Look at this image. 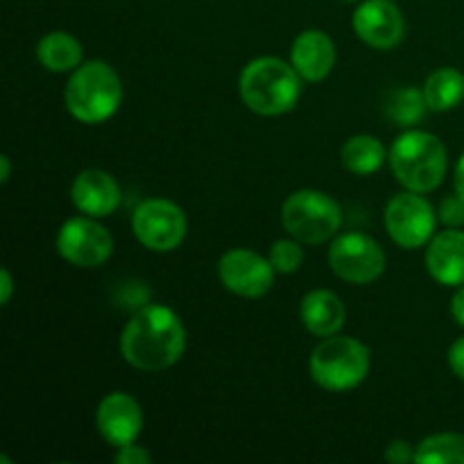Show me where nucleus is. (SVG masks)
Returning a JSON list of instances; mask_svg holds the SVG:
<instances>
[{"instance_id": "nucleus-1", "label": "nucleus", "mask_w": 464, "mask_h": 464, "mask_svg": "<svg viewBox=\"0 0 464 464\" xmlns=\"http://www.w3.org/2000/svg\"><path fill=\"white\" fill-rule=\"evenodd\" d=\"M186 352V329L179 315L161 304L143 306L125 324L121 353L140 372H163Z\"/></svg>"}, {"instance_id": "nucleus-2", "label": "nucleus", "mask_w": 464, "mask_h": 464, "mask_svg": "<svg viewBox=\"0 0 464 464\" xmlns=\"http://www.w3.org/2000/svg\"><path fill=\"white\" fill-rule=\"evenodd\" d=\"M240 98L258 116H281L295 109L302 95V77L293 63L258 57L240 72Z\"/></svg>"}, {"instance_id": "nucleus-3", "label": "nucleus", "mask_w": 464, "mask_h": 464, "mask_svg": "<svg viewBox=\"0 0 464 464\" xmlns=\"http://www.w3.org/2000/svg\"><path fill=\"white\" fill-rule=\"evenodd\" d=\"M390 166L403 188L412 193H430L447 175V148L429 131L408 130L392 143Z\"/></svg>"}, {"instance_id": "nucleus-4", "label": "nucleus", "mask_w": 464, "mask_h": 464, "mask_svg": "<svg viewBox=\"0 0 464 464\" xmlns=\"http://www.w3.org/2000/svg\"><path fill=\"white\" fill-rule=\"evenodd\" d=\"M63 102L75 121L84 125H100L121 107V77L104 62L80 63L68 80Z\"/></svg>"}, {"instance_id": "nucleus-5", "label": "nucleus", "mask_w": 464, "mask_h": 464, "mask_svg": "<svg viewBox=\"0 0 464 464\" xmlns=\"http://www.w3.org/2000/svg\"><path fill=\"white\" fill-rule=\"evenodd\" d=\"M370 349L347 335H329L311 353V376L326 392H349L370 374Z\"/></svg>"}, {"instance_id": "nucleus-6", "label": "nucleus", "mask_w": 464, "mask_h": 464, "mask_svg": "<svg viewBox=\"0 0 464 464\" xmlns=\"http://www.w3.org/2000/svg\"><path fill=\"white\" fill-rule=\"evenodd\" d=\"M284 229L304 245H322L343 227V208L322 190L302 188L285 198L281 208Z\"/></svg>"}, {"instance_id": "nucleus-7", "label": "nucleus", "mask_w": 464, "mask_h": 464, "mask_svg": "<svg viewBox=\"0 0 464 464\" xmlns=\"http://www.w3.org/2000/svg\"><path fill=\"white\" fill-rule=\"evenodd\" d=\"M131 229L139 243L150 252L166 254L179 247L188 231L184 211L170 199H145L131 216Z\"/></svg>"}, {"instance_id": "nucleus-8", "label": "nucleus", "mask_w": 464, "mask_h": 464, "mask_svg": "<svg viewBox=\"0 0 464 464\" xmlns=\"http://www.w3.org/2000/svg\"><path fill=\"white\" fill-rule=\"evenodd\" d=\"M329 266L334 275L347 284L367 285L385 272V252L367 234L347 231L331 245Z\"/></svg>"}, {"instance_id": "nucleus-9", "label": "nucleus", "mask_w": 464, "mask_h": 464, "mask_svg": "<svg viewBox=\"0 0 464 464\" xmlns=\"http://www.w3.org/2000/svg\"><path fill=\"white\" fill-rule=\"evenodd\" d=\"M385 229L403 249H417L435 236V211L421 193H399L385 207Z\"/></svg>"}, {"instance_id": "nucleus-10", "label": "nucleus", "mask_w": 464, "mask_h": 464, "mask_svg": "<svg viewBox=\"0 0 464 464\" xmlns=\"http://www.w3.org/2000/svg\"><path fill=\"white\" fill-rule=\"evenodd\" d=\"M57 252L75 267H100L113 252V238L95 218H71L57 234Z\"/></svg>"}, {"instance_id": "nucleus-11", "label": "nucleus", "mask_w": 464, "mask_h": 464, "mask_svg": "<svg viewBox=\"0 0 464 464\" xmlns=\"http://www.w3.org/2000/svg\"><path fill=\"white\" fill-rule=\"evenodd\" d=\"M275 272L270 258H263L252 249H229L218 263L222 285L245 299L266 297L275 285Z\"/></svg>"}, {"instance_id": "nucleus-12", "label": "nucleus", "mask_w": 464, "mask_h": 464, "mask_svg": "<svg viewBox=\"0 0 464 464\" xmlns=\"http://www.w3.org/2000/svg\"><path fill=\"white\" fill-rule=\"evenodd\" d=\"M352 23L358 39L376 50H392L406 34V23L392 0H362Z\"/></svg>"}, {"instance_id": "nucleus-13", "label": "nucleus", "mask_w": 464, "mask_h": 464, "mask_svg": "<svg viewBox=\"0 0 464 464\" xmlns=\"http://www.w3.org/2000/svg\"><path fill=\"white\" fill-rule=\"evenodd\" d=\"M95 420L104 442L116 449L134 444L143 430V411L139 401L127 392L107 394L100 401Z\"/></svg>"}, {"instance_id": "nucleus-14", "label": "nucleus", "mask_w": 464, "mask_h": 464, "mask_svg": "<svg viewBox=\"0 0 464 464\" xmlns=\"http://www.w3.org/2000/svg\"><path fill=\"white\" fill-rule=\"evenodd\" d=\"M121 186L104 170H82L71 186V199L84 216L107 218L121 207Z\"/></svg>"}, {"instance_id": "nucleus-15", "label": "nucleus", "mask_w": 464, "mask_h": 464, "mask_svg": "<svg viewBox=\"0 0 464 464\" xmlns=\"http://www.w3.org/2000/svg\"><path fill=\"white\" fill-rule=\"evenodd\" d=\"M290 63L304 82L326 80L335 66V45L322 30H304L290 48Z\"/></svg>"}, {"instance_id": "nucleus-16", "label": "nucleus", "mask_w": 464, "mask_h": 464, "mask_svg": "<svg viewBox=\"0 0 464 464\" xmlns=\"http://www.w3.org/2000/svg\"><path fill=\"white\" fill-rule=\"evenodd\" d=\"M426 270L438 284L451 288L464 285V231L449 227L430 238Z\"/></svg>"}, {"instance_id": "nucleus-17", "label": "nucleus", "mask_w": 464, "mask_h": 464, "mask_svg": "<svg viewBox=\"0 0 464 464\" xmlns=\"http://www.w3.org/2000/svg\"><path fill=\"white\" fill-rule=\"evenodd\" d=\"M299 317H302V324L308 334L317 335V338H329V335L340 334V329L344 326L347 308L338 295L320 288L311 290L302 299Z\"/></svg>"}, {"instance_id": "nucleus-18", "label": "nucleus", "mask_w": 464, "mask_h": 464, "mask_svg": "<svg viewBox=\"0 0 464 464\" xmlns=\"http://www.w3.org/2000/svg\"><path fill=\"white\" fill-rule=\"evenodd\" d=\"M41 66L50 72H71L82 63V45L68 32H50L36 45Z\"/></svg>"}, {"instance_id": "nucleus-19", "label": "nucleus", "mask_w": 464, "mask_h": 464, "mask_svg": "<svg viewBox=\"0 0 464 464\" xmlns=\"http://www.w3.org/2000/svg\"><path fill=\"white\" fill-rule=\"evenodd\" d=\"M343 166L353 175H374L385 161V148L376 136L356 134L343 145Z\"/></svg>"}, {"instance_id": "nucleus-20", "label": "nucleus", "mask_w": 464, "mask_h": 464, "mask_svg": "<svg viewBox=\"0 0 464 464\" xmlns=\"http://www.w3.org/2000/svg\"><path fill=\"white\" fill-rule=\"evenodd\" d=\"M421 91L433 111H449L464 100V75L456 68H438L426 77Z\"/></svg>"}, {"instance_id": "nucleus-21", "label": "nucleus", "mask_w": 464, "mask_h": 464, "mask_svg": "<svg viewBox=\"0 0 464 464\" xmlns=\"http://www.w3.org/2000/svg\"><path fill=\"white\" fill-rule=\"evenodd\" d=\"M415 462L420 464H464V435L438 433L421 440L415 449Z\"/></svg>"}, {"instance_id": "nucleus-22", "label": "nucleus", "mask_w": 464, "mask_h": 464, "mask_svg": "<svg viewBox=\"0 0 464 464\" xmlns=\"http://www.w3.org/2000/svg\"><path fill=\"white\" fill-rule=\"evenodd\" d=\"M429 102H426L424 91L415 89V86H406V89H397L390 93L385 111H388L390 121L397 122L401 127H415L420 125L429 111Z\"/></svg>"}, {"instance_id": "nucleus-23", "label": "nucleus", "mask_w": 464, "mask_h": 464, "mask_svg": "<svg viewBox=\"0 0 464 464\" xmlns=\"http://www.w3.org/2000/svg\"><path fill=\"white\" fill-rule=\"evenodd\" d=\"M302 245L304 243H299V240L295 238L276 240V243L270 247V254H267L272 267H275L276 272H281V275H293V272H297L299 267L304 266Z\"/></svg>"}, {"instance_id": "nucleus-24", "label": "nucleus", "mask_w": 464, "mask_h": 464, "mask_svg": "<svg viewBox=\"0 0 464 464\" xmlns=\"http://www.w3.org/2000/svg\"><path fill=\"white\" fill-rule=\"evenodd\" d=\"M440 220L447 227H453V229L464 227V199L460 195L456 193L442 199V204H440Z\"/></svg>"}, {"instance_id": "nucleus-25", "label": "nucleus", "mask_w": 464, "mask_h": 464, "mask_svg": "<svg viewBox=\"0 0 464 464\" xmlns=\"http://www.w3.org/2000/svg\"><path fill=\"white\" fill-rule=\"evenodd\" d=\"M385 460L392 464L415 462V451H412L411 444L403 442V440H394V442H390L388 449H385Z\"/></svg>"}, {"instance_id": "nucleus-26", "label": "nucleus", "mask_w": 464, "mask_h": 464, "mask_svg": "<svg viewBox=\"0 0 464 464\" xmlns=\"http://www.w3.org/2000/svg\"><path fill=\"white\" fill-rule=\"evenodd\" d=\"M118 464H150L152 462V456H150L148 449L136 447V444H127V447H121L116 453Z\"/></svg>"}, {"instance_id": "nucleus-27", "label": "nucleus", "mask_w": 464, "mask_h": 464, "mask_svg": "<svg viewBox=\"0 0 464 464\" xmlns=\"http://www.w3.org/2000/svg\"><path fill=\"white\" fill-rule=\"evenodd\" d=\"M449 367H451V372L458 379L464 381V338H458L449 347Z\"/></svg>"}, {"instance_id": "nucleus-28", "label": "nucleus", "mask_w": 464, "mask_h": 464, "mask_svg": "<svg viewBox=\"0 0 464 464\" xmlns=\"http://www.w3.org/2000/svg\"><path fill=\"white\" fill-rule=\"evenodd\" d=\"M451 315L458 324L464 326V285H458V293L451 299Z\"/></svg>"}, {"instance_id": "nucleus-29", "label": "nucleus", "mask_w": 464, "mask_h": 464, "mask_svg": "<svg viewBox=\"0 0 464 464\" xmlns=\"http://www.w3.org/2000/svg\"><path fill=\"white\" fill-rule=\"evenodd\" d=\"M0 288H3L0 304H3V306H7L9 299H12V293H14V281H12V275H9L7 267H3V272H0Z\"/></svg>"}, {"instance_id": "nucleus-30", "label": "nucleus", "mask_w": 464, "mask_h": 464, "mask_svg": "<svg viewBox=\"0 0 464 464\" xmlns=\"http://www.w3.org/2000/svg\"><path fill=\"white\" fill-rule=\"evenodd\" d=\"M453 181H456V193L464 199V152L456 163V175H453Z\"/></svg>"}, {"instance_id": "nucleus-31", "label": "nucleus", "mask_w": 464, "mask_h": 464, "mask_svg": "<svg viewBox=\"0 0 464 464\" xmlns=\"http://www.w3.org/2000/svg\"><path fill=\"white\" fill-rule=\"evenodd\" d=\"M9 175H12V163H9L7 154L0 157V184H7Z\"/></svg>"}, {"instance_id": "nucleus-32", "label": "nucleus", "mask_w": 464, "mask_h": 464, "mask_svg": "<svg viewBox=\"0 0 464 464\" xmlns=\"http://www.w3.org/2000/svg\"><path fill=\"white\" fill-rule=\"evenodd\" d=\"M344 3H353V0H344Z\"/></svg>"}]
</instances>
